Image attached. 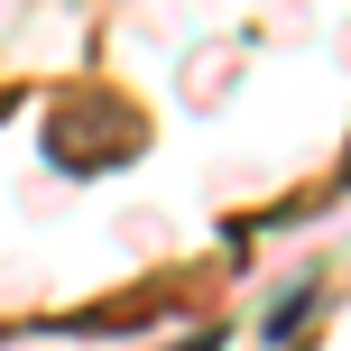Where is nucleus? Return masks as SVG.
<instances>
[{"label":"nucleus","mask_w":351,"mask_h":351,"mask_svg":"<svg viewBox=\"0 0 351 351\" xmlns=\"http://www.w3.org/2000/svg\"><path fill=\"white\" fill-rule=\"evenodd\" d=\"M185 351H222V333H194V342H185Z\"/></svg>","instance_id":"nucleus-1"}]
</instances>
